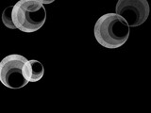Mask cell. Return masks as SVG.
I'll return each mask as SVG.
<instances>
[{
    "instance_id": "cell-4",
    "label": "cell",
    "mask_w": 151,
    "mask_h": 113,
    "mask_svg": "<svg viewBox=\"0 0 151 113\" xmlns=\"http://www.w3.org/2000/svg\"><path fill=\"white\" fill-rule=\"evenodd\" d=\"M150 8L147 0H118L115 13L127 22L129 27L139 26L147 20Z\"/></svg>"
},
{
    "instance_id": "cell-5",
    "label": "cell",
    "mask_w": 151,
    "mask_h": 113,
    "mask_svg": "<svg viewBox=\"0 0 151 113\" xmlns=\"http://www.w3.org/2000/svg\"><path fill=\"white\" fill-rule=\"evenodd\" d=\"M45 74V68L40 61L36 59L27 60L23 67V75L28 83L38 82Z\"/></svg>"
},
{
    "instance_id": "cell-1",
    "label": "cell",
    "mask_w": 151,
    "mask_h": 113,
    "mask_svg": "<svg viewBox=\"0 0 151 113\" xmlns=\"http://www.w3.org/2000/svg\"><path fill=\"white\" fill-rule=\"evenodd\" d=\"M93 34L101 46L114 49L126 44L130 31L129 25L120 15L116 13H106L96 21Z\"/></svg>"
},
{
    "instance_id": "cell-2",
    "label": "cell",
    "mask_w": 151,
    "mask_h": 113,
    "mask_svg": "<svg viewBox=\"0 0 151 113\" xmlns=\"http://www.w3.org/2000/svg\"><path fill=\"white\" fill-rule=\"evenodd\" d=\"M12 22L22 32H35L45 25L46 11L38 0H19L12 6Z\"/></svg>"
},
{
    "instance_id": "cell-3",
    "label": "cell",
    "mask_w": 151,
    "mask_h": 113,
    "mask_svg": "<svg viewBox=\"0 0 151 113\" xmlns=\"http://www.w3.org/2000/svg\"><path fill=\"white\" fill-rule=\"evenodd\" d=\"M27 59L22 55L12 54L0 61V82L9 89H21L28 82L23 75V67Z\"/></svg>"
},
{
    "instance_id": "cell-6",
    "label": "cell",
    "mask_w": 151,
    "mask_h": 113,
    "mask_svg": "<svg viewBox=\"0 0 151 113\" xmlns=\"http://www.w3.org/2000/svg\"><path fill=\"white\" fill-rule=\"evenodd\" d=\"M12 6H9L4 9L2 13V22L5 26L11 29H16L15 26L12 22Z\"/></svg>"
},
{
    "instance_id": "cell-7",
    "label": "cell",
    "mask_w": 151,
    "mask_h": 113,
    "mask_svg": "<svg viewBox=\"0 0 151 113\" xmlns=\"http://www.w3.org/2000/svg\"><path fill=\"white\" fill-rule=\"evenodd\" d=\"M40 3H42V5H49L51 3H53L55 0H38Z\"/></svg>"
}]
</instances>
